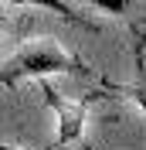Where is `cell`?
<instances>
[{
  "label": "cell",
  "instance_id": "obj_1",
  "mask_svg": "<svg viewBox=\"0 0 146 150\" xmlns=\"http://www.w3.org/2000/svg\"><path fill=\"white\" fill-rule=\"evenodd\" d=\"M51 75H88V65L55 38H41L0 65V85L17 89L24 79H51Z\"/></svg>",
  "mask_w": 146,
  "mask_h": 150
},
{
  "label": "cell",
  "instance_id": "obj_4",
  "mask_svg": "<svg viewBox=\"0 0 146 150\" xmlns=\"http://www.w3.org/2000/svg\"><path fill=\"white\" fill-rule=\"evenodd\" d=\"M0 150H27V147H14V143H0Z\"/></svg>",
  "mask_w": 146,
  "mask_h": 150
},
{
  "label": "cell",
  "instance_id": "obj_5",
  "mask_svg": "<svg viewBox=\"0 0 146 150\" xmlns=\"http://www.w3.org/2000/svg\"><path fill=\"white\" fill-rule=\"evenodd\" d=\"M0 28H4V14H0Z\"/></svg>",
  "mask_w": 146,
  "mask_h": 150
},
{
  "label": "cell",
  "instance_id": "obj_3",
  "mask_svg": "<svg viewBox=\"0 0 146 150\" xmlns=\"http://www.w3.org/2000/svg\"><path fill=\"white\" fill-rule=\"evenodd\" d=\"M126 92L133 96V99H136V106L146 112V58H143V45L136 48V82L129 85Z\"/></svg>",
  "mask_w": 146,
  "mask_h": 150
},
{
  "label": "cell",
  "instance_id": "obj_2",
  "mask_svg": "<svg viewBox=\"0 0 146 150\" xmlns=\"http://www.w3.org/2000/svg\"><path fill=\"white\" fill-rule=\"evenodd\" d=\"M41 96L55 109V120H58V133H55V143H51V150H58V147H68V143L82 140L85 120H88V106L95 99H102V96H109V92H85V96L68 99V96H61V89H55L48 79H41Z\"/></svg>",
  "mask_w": 146,
  "mask_h": 150
}]
</instances>
